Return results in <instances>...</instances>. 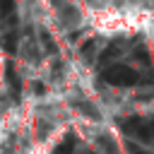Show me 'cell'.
<instances>
[{
  "instance_id": "cell-1",
  "label": "cell",
  "mask_w": 154,
  "mask_h": 154,
  "mask_svg": "<svg viewBox=\"0 0 154 154\" xmlns=\"http://www.w3.org/2000/svg\"><path fill=\"white\" fill-rule=\"evenodd\" d=\"M118 125L123 132H130L142 142H154V123H149L147 118H137V116L118 118Z\"/></svg>"
},
{
  "instance_id": "cell-2",
  "label": "cell",
  "mask_w": 154,
  "mask_h": 154,
  "mask_svg": "<svg viewBox=\"0 0 154 154\" xmlns=\"http://www.w3.org/2000/svg\"><path fill=\"white\" fill-rule=\"evenodd\" d=\"M106 79L111 84H118V87H128V84H135L137 82V75L130 70V67H113L106 72Z\"/></svg>"
},
{
  "instance_id": "cell-3",
  "label": "cell",
  "mask_w": 154,
  "mask_h": 154,
  "mask_svg": "<svg viewBox=\"0 0 154 154\" xmlns=\"http://www.w3.org/2000/svg\"><path fill=\"white\" fill-rule=\"evenodd\" d=\"M75 147H77V140H75V135H67L55 149H53V154H75Z\"/></svg>"
},
{
  "instance_id": "cell-4",
  "label": "cell",
  "mask_w": 154,
  "mask_h": 154,
  "mask_svg": "<svg viewBox=\"0 0 154 154\" xmlns=\"http://www.w3.org/2000/svg\"><path fill=\"white\" fill-rule=\"evenodd\" d=\"M77 108H79L84 116H89L91 120H99V118H101V116H99V111H94V108H91V103H84V101H79V103H77Z\"/></svg>"
},
{
  "instance_id": "cell-5",
  "label": "cell",
  "mask_w": 154,
  "mask_h": 154,
  "mask_svg": "<svg viewBox=\"0 0 154 154\" xmlns=\"http://www.w3.org/2000/svg\"><path fill=\"white\" fill-rule=\"evenodd\" d=\"M125 149H128V154H154V152H149V149H142L140 144H132V142H128V144H125Z\"/></svg>"
}]
</instances>
